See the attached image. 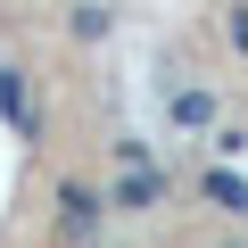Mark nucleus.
I'll list each match as a JSON object with an SVG mask.
<instances>
[{"label":"nucleus","mask_w":248,"mask_h":248,"mask_svg":"<svg viewBox=\"0 0 248 248\" xmlns=\"http://www.w3.org/2000/svg\"><path fill=\"white\" fill-rule=\"evenodd\" d=\"M99 207H108V199H99L91 182H58V223H66V232H91Z\"/></svg>","instance_id":"1"},{"label":"nucleus","mask_w":248,"mask_h":248,"mask_svg":"<svg viewBox=\"0 0 248 248\" xmlns=\"http://www.w3.org/2000/svg\"><path fill=\"white\" fill-rule=\"evenodd\" d=\"M199 199H207V207H223V215H248V182H240V174H223V166L199 182Z\"/></svg>","instance_id":"2"},{"label":"nucleus","mask_w":248,"mask_h":248,"mask_svg":"<svg viewBox=\"0 0 248 248\" xmlns=\"http://www.w3.org/2000/svg\"><path fill=\"white\" fill-rule=\"evenodd\" d=\"M0 116H9L17 133H33V99H25V75L17 66H0Z\"/></svg>","instance_id":"3"},{"label":"nucleus","mask_w":248,"mask_h":248,"mask_svg":"<svg viewBox=\"0 0 248 248\" xmlns=\"http://www.w3.org/2000/svg\"><path fill=\"white\" fill-rule=\"evenodd\" d=\"M157 199H166V174H149V166H133L116 182V207H157Z\"/></svg>","instance_id":"4"},{"label":"nucleus","mask_w":248,"mask_h":248,"mask_svg":"<svg viewBox=\"0 0 248 248\" xmlns=\"http://www.w3.org/2000/svg\"><path fill=\"white\" fill-rule=\"evenodd\" d=\"M108 33V9H99V0H83V9H75V42H99Z\"/></svg>","instance_id":"5"},{"label":"nucleus","mask_w":248,"mask_h":248,"mask_svg":"<svg viewBox=\"0 0 248 248\" xmlns=\"http://www.w3.org/2000/svg\"><path fill=\"white\" fill-rule=\"evenodd\" d=\"M223 248H248V240H223Z\"/></svg>","instance_id":"6"}]
</instances>
